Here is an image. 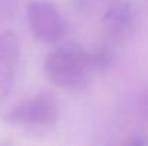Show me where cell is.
Here are the masks:
<instances>
[{"label": "cell", "mask_w": 148, "mask_h": 146, "mask_svg": "<svg viewBox=\"0 0 148 146\" xmlns=\"http://www.w3.org/2000/svg\"><path fill=\"white\" fill-rule=\"evenodd\" d=\"M43 72L46 79L58 88L85 89L95 72L92 53L75 42L63 43L46 56Z\"/></svg>", "instance_id": "obj_1"}, {"label": "cell", "mask_w": 148, "mask_h": 146, "mask_svg": "<svg viewBox=\"0 0 148 146\" xmlns=\"http://www.w3.org/2000/svg\"><path fill=\"white\" fill-rule=\"evenodd\" d=\"M58 117L59 106L56 97L50 92H42L30 99L22 100L4 115V120L10 125L50 126Z\"/></svg>", "instance_id": "obj_2"}, {"label": "cell", "mask_w": 148, "mask_h": 146, "mask_svg": "<svg viewBox=\"0 0 148 146\" xmlns=\"http://www.w3.org/2000/svg\"><path fill=\"white\" fill-rule=\"evenodd\" d=\"M27 20L33 36L43 43H56L65 36L66 26L63 17L50 1H30L27 6Z\"/></svg>", "instance_id": "obj_3"}, {"label": "cell", "mask_w": 148, "mask_h": 146, "mask_svg": "<svg viewBox=\"0 0 148 146\" xmlns=\"http://www.w3.org/2000/svg\"><path fill=\"white\" fill-rule=\"evenodd\" d=\"M20 57L19 39L14 32L6 30L0 33V102L10 95Z\"/></svg>", "instance_id": "obj_4"}, {"label": "cell", "mask_w": 148, "mask_h": 146, "mask_svg": "<svg viewBox=\"0 0 148 146\" xmlns=\"http://www.w3.org/2000/svg\"><path fill=\"white\" fill-rule=\"evenodd\" d=\"M131 3L130 0H114L106 9L102 22L111 30H124L131 22Z\"/></svg>", "instance_id": "obj_5"}, {"label": "cell", "mask_w": 148, "mask_h": 146, "mask_svg": "<svg viewBox=\"0 0 148 146\" xmlns=\"http://www.w3.org/2000/svg\"><path fill=\"white\" fill-rule=\"evenodd\" d=\"M130 143H131V145H134V146H143V145H147L148 141L145 139V138H143V136H135Z\"/></svg>", "instance_id": "obj_6"}]
</instances>
